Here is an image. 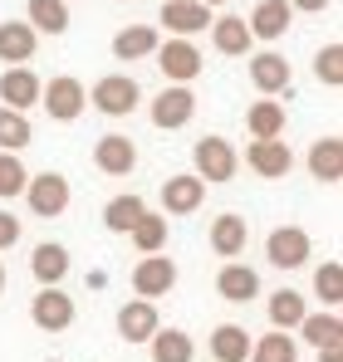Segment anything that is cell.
Instances as JSON below:
<instances>
[{"mask_svg":"<svg viewBox=\"0 0 343 362\" xmlns=\"http://www.w3.org/2000/svg\"><path fill=\"white\" fill-rule=\"evenodd\" d=\"M152 59H157V69L167 74V83H191V78L206 69L201 49H196L191 40H176V35H172L167 45H157V49H152Z\"/></svg>","mask_w":343,"mask_h":362,"instance_id":"277c9868","label":"cell"},{"mask_svg":"<svg viewBox=\"0 0 343 362\" xmlns=\"http://www.w3.org/2000/svg\"><path fill=\"white\" fill-rule=\"evenodd\" d=\"M211 358L216 362H245L250 358V333H245L240 323H221V328L211 333Z\"/></svg>","mask_w":343,"mask_h":362,"instance_id":"f1b7e54d","label":"cell"},{"mask_svg":"<svg viewBox=\"0 0 343 362\" xmlns=\"http://www.w3.org/2000/svg\"><path fill=\"white\" fill-rule=\"evenodd\" d=\"M0 294H5V264H0Z\"/></svg>","mask_w":343,"mask_h":362,"instance_id":"b9f144b4","label":"cell"},{"mask_svg":"<svg viewBox=\"0 0 343 362\" xmlns=\"http://www.w3.org/2000/svg\"><path fill=\"white\" fill-rule=\"evenodd\" d=\"M35 103H40V74H30L25 64H10V69L0 74V108L25 113V108H35Z\"/></svg>","mask_w":343,"mask_h":362,"instance_id":"7c38bea8","label":"cell"},{"mask_svg":"<svg viewBox=\"0 0 343 362\" xmlns=\"http://www.w3.org/2000/svg\"><path fill=\"white\" fill-rule=\"evenodd\" d=\"M94 167H99L103 177H128V172L137 167V147H133V137H123V132L99 137V142H94Z\"/></svg>","mask_w":343,"mask_h":362,"instance_id":"4fadbf2b","label":"cell"},{"mask_svg":"<svg viewBox=\"0 0 343 362\" xmlns=\"http://www.w3.org/2000/svg\"><path fill=\"white\" fill-rule=\"evenodd\" d=\"M35 142V127L25 113H15V108H0V152H20V147H30Z\"/></svg>","mask_w":343,"mask_h":362,"instance_id":"d6a6232c","label":"cell"},{"mask_svg":"<svg viewBox=\"0 0 343 362\" xmlns=\"http://www.w3.org/2000/svg\"><path fill=\"white\" fill-rule=\"evenodd\" d=\"M245 167H250L255 177H265V181H285L289 167H294V152H289V142H280V137L250 142V147H245Z\"/></svg>","mask_w":343,"mask_h":362,"instance_id":"9c48e42d","label":"cell"},{"mask_svg":"<svg viewBox=\"0 0 343 362\" xmlns=\"http://www.w3.org/2000/svg\"><path fill=\"white\" fill-rule=\"evenodd\" d=\"M250 83H255L265 98H275V93H289V64H285V54H275V49H260V54H250Z\"/></svg>","mask_w":343,"mask_h":362,"instance_id":"e0dca14e","label":"cell"},{"mask_svg":"<svg viewBox=\"0 0 343 362\" xmlns=\"http://www.w3.org/2000/svg\"><path fill=\"white\" fill-rule=\"evenodd\" d=\"M128 240L137 245L142 255H157V250L167 245V216H152V211H142V221L128 230Z\"/></svg>","mask_w":343,"mask_h":362,"instance_id":"836d02e7","label":"cell"},{"mask_svg":"<svg viewBox=\"0 0 343 362\" xmlns=\"http://www.w3.org/2000/svg\"><path fill=\"white\" fill-rule=\"evenodd\" d=\"M25 25L35 30V35H64L69 30V5L64 0H30L25 5Z\"/></svg>","mask_w":343,"mask_h":362,"instance_id":"603a6c76","label":"cell"},{"mask_svg":"<svg viewBox=\"0 0 343 362\" xmlns=\"http://www.w3.org/2000/svg\"><path fill=\"white\" fill-rule=\"evenodd\" d=\"M40 108L55 122H74L84 108H89V88L74 78V74H59L50 83H40Z\"/></svg>","mask_w":343,"mask_h":362,"instance_id":"6da1fadb","label":"cell"},{"mask_svg":"<svg viewBox=\"0 0 343 362\" xmlns=\"http://www.w3.org/2000/svg\"><path fill=\"white\" fill-rule=\"evenodd\" d=\"M123 5H128V0H123Z\"/></svg>","mask_w":343,"mask_h":362,"instance_id":"7bdbcfd3","label":"cell"},{"mask_svg":"<svg viewBox=\"0 0 343 362\" xmlns=\"http://www.w3.org/2000/svg\"><path fill=\"white\" fill-rule=\"evenodd\" d=\"M289 10H304V15H319V10H329L334 0H285Z\"/></svg>","mask_w":343,"mask_h":362,"instance_id":"f35d334b","label":"cell"},{"mask_svg":"<svg viewBox=\"0 0 343 362\" xmlns=\"http://www.w3.org/2000/svg\"><path fill=\"white\" fill-rule=\"evenodd\" d=\"M30 269H35V279H40V289L45 284H64V274H69V250L64 245H35V255H30Z\"/></svg>","mask_w":343,"mask_h":362,"instance_id":"4316f807","label":"cell"},{"mask_svg":"<svg viewBox=\"0 0 343 362\" xmlns=\"http://www.w3.org/2000/svg\"><path fill=\"white\" fill-rule=\"evenodd\" d=\"M157 25H167L176 40H191V35H201L211 25V10L201 0H162V20Z\"/></svg>","mask_w":343,"mask_h":362,"instance_id":"9a60e30c","label":"cell"},{"mask_svg":"<svg viewBox=\"0 0 343 362\" xmlns=\"http://www.w3.org/2000/svg\"><path fill=\"white\" fill-rule=\"evenodd\" d=\"M35 45H40V35L25 25V20H5L0 25V64L10 69V64H30L35 59Z\"/></svg>","mask_w":343,"mask_h":362,"instance_id":"ffe728a7","label":"cell"},{"mask_svg":"<svg viewBox=\"0 0 343 362\" xmlns=\"http://www.w3.org/2000/svg\"><path fill=\"white\" fill-rule=\"evenodd\" d=\"M319 362H343V343L339 348H319Z\"/></svg>","mask_w":343,"mask_h":362,"instance_id":"ab89813d","label":"cell"},{"mask_svg":"<svg viewBox=\"0 0 343 362\" xmlns=\"http://www.w3.org/2000/svg\"><path fill=\"white\" fill-rule=\"evenodd\" d=\"M30 323H35L40 333H64V328H74V299H69L59 284H45V289L30 299Z\"/></svg>","mask_w":343,"mask_h":362,"instance_id":"5b68a950","label":"cell"},{"mask_svg":"<svg viewBox=\"0 0 343 362\" xmlns=\"http://www.w3.org/2000/svg\"><path fill=\"white\" fill-rule=\"evenodd\" d=\"M250 362H299V338L270 328L260 343H250Z\"/></svg>","mask_w":343,"mask_h":362,"instance_id":"4dcf8cb0","label":"cell"},{"mask_svg":"<svg viewBox=\"0 0 343 362\" xmlns=\"http://www.w3.org/2000/svg\"><path fill=\"white\" fill-rule=\"evenodd\" d=\"M245 245H250V226H245L240 216H221V221H211V250H216L221 259L245 255Z\"/></svg>","mask_w":343,"mask_h":362,"instance_id":"d4e9b609","label":"cell"},{"mask_svg":"<svg viewBox=\"0 0 343 362\" xmlns=\"http://www.w3.org/2000/svg\"><path fill=\"white\" fill-rule=\"evenodd\" d=\"M216 294L226 303H250L260 294V274L250 269V264H240V259H230L221 264V274H216Z\"/></svg>","mask_w":343,"mask_h":362,"instance_id":"d6986e66","label":"cell"},{"mask_svg":"<svg viewBox=\"0 0 343 362\" xmlns=\"http://www.w3.org/2000/svg\"><path fill=\"white\" fill-rule=\"evenodd\" d=\"M250 40H265V45H275V40H285L289 25H294V10H289L285 0H255V10H250Z\"/></svg>","mask_w":343,"mask_h":362,"instance_id":"8fae6325","label":"cell"},{"mask_svg":"<svg viewBox=\"0 0 343 362\" xmlns=\"http://www.w3.org/2000/svg\"><path fill=\"white\" fill-rule=\"evenodd\" d=\"M314 294L324 299V308H339L343 303V264L339 259H324L314 269Z\"/></svg>","mask_w":343,"mask_h":362,"instance_id":"e575fe53","label":"cell"},{"mask_svg":"<svg viewBox=\"0 0 343 362\" xmlns=\"http://www.w3.org/2000/svg\"><path fill=\"white\" fill-rule=\"evenodd\" d=\"M314 74H319V83L343 88V45H324V49L314 54Z\"/></svg>","mask_w":343,"mask_h":362,"instance_id":"8d00e7d4","label":"cell"},{"mask_svg":"<svg viewBox=\"0 0 343 362\" xmlns=\"http://www.w3.org/2000/svg\"><path fill=\"white\" fill-rule=\"evenodd\" d=\"M309 177L324 181V186H339L343 181V142L339 137H319L309 147Z\"/></svg>","mask_w":343,"mask_h":362,"instance_id":"44dd1931","label":"cell"},{"mask_svg":"<svg viewBox=\"0 0 343 362\" xmlns=\"http://www.w3.org/2000/svg\"><path fill=\"white\" fill-rule=\"evenodd\" d=\"M201 5H206V10H216V5H226V0H201Z\"/></svg>","mask_w":343,"mask_h":362,"instance_id":"60d3db41","label":"cell"},{"mask_svg":"<svg viewBox=\"0 0 343 362\" xmlns=\"http://www.w3.org/2000/svg\"><path fill=\"white\" fill-rule=\"evenodd\" d=\"M25 181H30V172H25V162H20L15 152H0V201L20 196V191H25Z\"/></svg>","mask_w":343,"mask_h":362,"instance_id":"d590c367","label":"cell"},{"mask_svg":"<svg viewBox=\"0 0 343 362\" xmlns=\"http://www.w3.org/2000/svg\"><path fill=\"white\" fill-rule=\"evenodd\" d=\"M245 127H250V137H255V142L285 137V103H275V98H260V103H250V113H245Z\"/></svg>","mask_w":343,"mask_h":362,"instance_id":"cb8c5ba5","label":"cell"},{"mask_svg":"<svg viewBox=\"0 0 343 362\" xmlns=\"http://www.w3.org/2000/svg\"><path fill=\"white\" fill-rule=\"evenodd\" d=\"M157 328H162V318H157V303L152 299H128L118 308V333H123V343H147Z\"/></svg>","mask_w":343,"mask_h":362,"instance_id":"5bb4252c","label":"cell"},{"mask_svg":"<svg viewBox=\"0 0 343 362\" xmlns=\"http://www.w3.org/2000/svg\"><path fill=\"white\" fill-rule=\"evenodd\" d=\"M137 98H142V88H137L133 74H103V78L94 83V93H89V103H94L103 118H128V113L137 108Z\"/></svg>","mask_w":343,"mask_h":362,"instance_id":"7a4b0ae2","label":"cell"},{"mask_svg":"<svg viewBox=\"0 0 343 362\" xmlns=\"http://www.w3.org/2000/svg\"><path fill=\"white\" fill-rule=\"evenodd\" d=\"M206 30H211V45H216V54H226V59H240V54H250V49H255V40H250V25H245L240 15H221V20H211Z\"/></svg>","mask_w":343,"mask_h":362,"instance_id":"ac0fdd59","label":"cell"},{"mask_svg":"<svg viewBox=\"0 0 343 362\" xmlns=\"http://www.w3.org/2000/svg\"><path fill=\"white\" fill-rule=\"evenodd\" d=\"M201 201H206V181L196 177V172H181V177L162 181V211L167 216H191Z\"/></svg>","mask_w":343,"mask_h":362,"instance_id":"2e32d148","label":"cell"},{"mask_svg":"<svg viewBox=\"0 0 343 362\" xmlns=\"http://www.w3.org/2000/svg\"><path fill=\"white\" fill-rule=\"evenodd\" d=\"M191 162H196V177L206 181H230L235 177V167H240V157H235V147H230L226 137H201L196 147H191Z\"/></svg>","mask_w":343,"mask_h":362,"instance_id":"8992f818","label":"cell"},{"mask_svg":"<svg viewBox=\"0 0 343 362\" xmlns=\"http://www.w3.org/2000/svg\"><path fill=\"white\" fill-rule=\"evenodd\" d=\"M20 196H25V201H30V211H35V216H45V221L64 216V211H69V201H74V191H69V177H64V172H40V177H30Z\"/></svg>","mask_w":343,"mask_h":362,"instance_id":"3957f363","label":"cell"},{"mask_svg":"<svg viewBox=\"0 0 343 362\" xmlns=\"http://www.w3.org/2000/svg\"><path fill=\"white\" fill-rule=\"evenodd\" d=\"M172 284H176V264H172L162 250L137 259V269H133V289H137V299H162Z\"/></svg>","mask_w":343,"mask_h":362,"instance_id":"30bf717a","label":"cell"},{"mask_svg":"<svg viewBox=\"0 0 343 362\" xmlns=\"http://www.w3.org/2000/svg\"><path fill=\"white\" fill-rule=\"evenodd\" d=\"M142 211H147L142 196H133V191H128V196H113V201L103 206V226H108L113 235H128V230L142 221Z\"/></svg>","mask_w":343,"mask_h":362,"instance_id":"f546056e","label":"cell"},{"mask_svg":"<svg viewBox=\"0 0 343 362\" xmlns=\"http://www.w3.org/2000/svg\"><path fill=\"white\" fill-rule=\"evenodd\" d=\"M304 313H309V308H304V294H294V289H280V294H270V328H280V333H294Z\"/></svg>","mask_w":343,"mask_h":362,"instance_id":"1f68e13d","label":"cell"},{"mask_svg":"<svg viewBox=\"0 0 343 362\" xmlns=\"http://www.w3.org/2000/svg\"><path fill=\"white\" fill-rule=\"evenodd\" d=\"M309 255H314V240H309V230H299V226H280V230H270V240H265V259H270L275 269H299Z\"/></svg>","mask_w":343,"mask_h":362,"instance_id":"ba28073f","label":"cell"},{"mask_svg":"<svg viewBox=\"0 0 343 362\" xmlns=\"http://www.w3.org/2000/svg\"><path fill=\"white\" fill-rule=\"evenodd\" d=\"M191 118H196V93H191L186 83H167V88L152 98V122H157L162 132H176V127H186Z\"/></svg>","mask_w":343,"mask_h":362,"instance_id":"52a82bcc","label":"cell"},{"mask_svg":"<svg viewBox=\"0 0 343 362\" xmlns=\"http://www.w3.org/2000/svg\"><path fill=\"white\" fill-rule=\"evenodd\" d=\"M162 40H157V30L152 25H128V30H118L113 35V59L133 64V59H152V49H157Z\"/></svg>","mask_w":343,"mask_h":362,"instance_id":"7402d4cb","label":"cell"},{"mask_svg":"<svg viewBox=\"0 0 343 362\" xmlns=\"http://www.w3.org/2000/svg\"><path fill=\"white\" fill-rule=\"evenodd\" d=\"M147 348H152V362H191L196 358V343H191V333H181V328H157V333L147 338Z\"/></svg>","mask_w":343,"mask_h":362,"instance_id":"484cf974","label":"cell"},{"mask_svg":"<svg viewBox=\"0 0 343 362\" xmlns=\"http://www.w3.org/2000/svg\"><path fill=\"white\" fill-rule=\"evenodd\" d=\"M15 240H20V221L0 211V250H10V245H15Z\"/></svg>","mask_w":343,"mask_h":362,"instance_id":"74e56055","label":"cell"},{"mask_svg":"<svg viewBox=\"0 0 343 362\" xmlns=\"http://www.w3.org/2000/svg\"><path fill=\"white\" fill-rule=\"evenodd\" d=\"M299 333H304V343H314V348H339L343 343V323H339L334 308H329V313H304V318H299Z\"/></svg>","mask_w":343,"mask_h":362,"instance_id":"83f0119b","label":"cell"}]
</instances>
